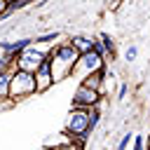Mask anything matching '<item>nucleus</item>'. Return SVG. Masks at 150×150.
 <instances>
[{
    "mask_svg": "<svg viewBox=\"0 0 150 150\" xmlns=\"http://www.w3.org/2000/svg\"><path fill=\"white\" fill-rule=\"evenodd\" d=\"M77 59H80V54H77L68 42L56 45V47L49 52V63H52V77H54V82L66 80L68 75H73Z\"/></svg>",
    "mask_w": 150,
    "mask_h": 150,
    "instance_id": "1",
    "label": "nucleus"
},
{
    "mask_svg": "<svg viewBox=\"0 0 150 150\" xmlns=\"http://www.w3.org/2000/svg\"><path fill=\"white\" fill-rule=\"evenodd\" d=\"M89 115H91V110L70 108V115H68L66 127H63V134H66L73 143H77L80 148H82V145L87 143V138L91 136V134H89Z\"/></svg>",
    "mask_w": 150,
    "mask_h": 150,
    "instance_id": "2",
    "label": "nucleus"
},
{
    "mask_svg": "<svg viewBox=\"0 0 150 150\" xmlns=\"http://www.w3.org/2000/svg\"><path fill=\"white\" fill-rule=\"evenodd\" d=\"M35 94V80L30 73H23V70H12V77H9V101L16 103V101H23V98H30Z\"/></svg>",
    "mask_w": 150,
    "mask_h": 150,
    "instance_id": "3",
    "label": "nucleus"
},
{
    "mask_svg": "<svg viewBox=\"0 0 150 150\" xmlns=\"http://www.w3.org/2000/svg\"><path fill=\"white\" fill-rule=\"evenodd\" d=\"M47 54H49V52H42V49H38V47H33V45H30L28 49H23V52L14 59V68L33 75V73L40 68V63L47 59Z\"/></svg>",
    "mask_w": 150,
    "mask_h": 150,
    "instance_id": "4",
    "label": "nucleus"
},
{
    "mask_svg": "<svg viewBox=\"0 0 150 150\" xmlns=\"http://www.w3.org/2000/svg\"><path fill=\"white\" fill-rule=\"evenodd\" d=\"M98 103H101V94L98 91H91V89H87V87H77L75 89V94H73V103H70V108H77V110H94V108H98Z\"/></svg>",
    "mask_w": 150,
    "mask_h": 150,
    "instance_id": "5",
    "label": "nucleus"
},
{
    "mask_svg": "<svg viewBox=\"0 0 150 150\" xmlns=\"http://www.w3.org/2000/svg\"><path fill=\"white\" fill-rule=\"evenodd\" d=\"M103 66H105V61H103L96 52H87V54H80L73 73H82V77H87V75H91V73L103 70Z\"/></svg>",
    "mask_w": 150,
    "mask_h": 150,
    "instance_id": "6",
    "label": "nucleus"
},
{
    "mask_svg": "<svg viewBox=\"0 0 150 150\" xmlns=\"http://www.w3.org/2000/svg\"><path fill=\"white\" fill-rule=\"evenodd\" d=\"M33 80H35V94H45L52 84H54V77H52V63H49V54L47 59L40 63V68L33 73Z\"/></svg>",
    "mask_w": 150,
    "mask_h": 150,
    "instance_id": "7",
    "label": "nucleus"
},
{
    "mask_svg": "<svg viewBox=\"0 0 150 150\" xmlns=\"http://www.w3.org/2000/svg\"><path fill=\"white\" fill-rule=\"evenodd\" d=\"M42 148H47V150H82L77 143H73L66 134H59L56 138H47L45 143H42Z\"/></svg>",
    "mask_w": 150,
    "mask_h": 150,
    "instance_id": "8",
    "label": "nucleus"
},
{
    "mask_svg": "<svg viewBox=\"0 0 150 150\" xmlns=\"http://www.w3.org/2000/svg\"><path fill=\"white\" fill-rule=\"evenodd\" d=\"M82 87H87V89H91V91H98L101 96H103V70H98V73H91V75H87V77H82V82H80Z\"/></svg>",
    "mask_w": 150,
    "mask_h": 150,
    "instance_id": "9",
    "label": "nucleus"
},
{
    "mask_svg": "<svg viewBox=\"0 0 150 150\" xmlns=\"http://www.w3.org/2000/svg\"><path fill=\"white\" fill-rule=\"evenodd\" d=\"M68 45L77 52V54H87V52H91V47H94V40H89V38H82V35H73L70 40H68Z\"/></svg>",
    "mask_w": 150,
    "mask_h": 150,
    "instance_id": "10",
    "label": "nucleus"
},
{
    "mask_svg": "<svg viewBox=\"0 0 150 150\" xmlns=\"http://www.w3.org/2000/svg\"><path fill=\"white\" fill-rule=\"evenodd\" d=\"M9 77H12V70L0 73V101L9 98Z\"/></svg>",
    "mask_w": 150,
    "mask_h": 150,
    "instance_id": "11",
    "label": "nucleus"
},
{
    "mask_svg": "<svg viewBox=\"0 0 150 150\" xmlns=\"http://www.w3.org/2000/svg\"><path fill=\"white\" fill-rule=\"evenodd\" d=\"M101 47H103V52H105V56L110 54V59H112V54H115V42H112V38L110 35H101Z\"/></svg>",
    "mask_w": 150,
    "mask_h": 150,
    "instance_id": "12",
    "label": "nucleus"
},
{
    "mask_svg": "<svg viewBox=\"0 0 150 150\" xmlns=\"http://www.w3.org/2000/svg\"><path fill=\"white\" fill-rule=\"evenodd\" d=\"M56 38H59V33H56V30H49V33H45V35H38L33 42H35V47H38V45H49V42H54Z\"/></svg>",
    "mask_w": 150,
    "mask_h": 150,
    "instance_id": "13",
    "label": "nucleus"
},
{
    "mask_svg": "<svg viewBox=\"0 0 150 150\" xmlns=\"http://www.w3.org/2000/svg\"><path fill=\"white\" fill-rule=\"evenodd\" d=\"M26 5H30L28 0H12V2H7V16L12 14V12H16V9H23Z\"/></svg>",
    "mask_w": 150,
    "mask_h": 150,
    "instance_id": "14",
    "label": "nucleus"
},
{
    "mask_svg": "<svg viewBox=\"0 0 150 150\" xmlns=\"http://www.w3.org/2000/svg\"><path fill=\"white\" fill-rule=\"evenodd\" d=\"M131 150H145V138H143L141 134L134 136V148H131Z\"/></svg>",
    "mask_w": 150,
    "mask_h": 150,
    "instance_id": "15",
    "label": "nucleus"
},
{
    "mask_svg": "<svg viewBox=\"0 0 150 150\" xmlns=\"http://www.w3.org/2000/svg\"><path fill=\"white\" fill-rule=\"evenodd\" d=\"M129 141H131V134H124V136H122V141L117 143V148H115V150H127V148H129Z\"/></svg>",
    "mask_w": 150,
    "mask_h": 150,
    "instance_id": "16",
    "label": "nucleus"
},
{
    "mask_svg": "<svg viewBox=\"0 0 150 150\" xmlns=\"http://www.w3.org/2000/svg\"><path fill=\"white\" fill-rule=\"evenodd\" d=\"M136 54H138V49H136V47H129L124 56H127V61H134V59H136Z\"/></svg>",
    "mask_w": 150,
    "mask_h": 150,
    "instance_id": "17",
    "label": "nucleus"
},
{
    "mask_svg": "<svg viewBox=\"0 0 150 150\" xmlns=\"http://www.w3.org/2000/svg\"><path fill=\"white\" fill-rule=\"evenodd\" d=\"M7 16V0H0V19Z\"/></svg>",
    "mask_w": 150,
    "mask_h": 150,
    "instance_id": "18",
    "label": "nucleus"
},
{
    "mask_svg": "<svg viewBox=\"0 0 150 150\" xmlns=\"http://www.w3.org/2000/svg\"><path fill=\"white\" fill-rule=\"evenodd\" d=\"M127 91H129V89H127V84H122V87H120V91H117V96H120V98H124V96H127Z\"/></svg>",
    "mask_w": 150,
    "mask_h": 150,
    "instance_id": "19",
    "label": "nucleus"
},
{
    "mask_svg": "<svg viewBox=\"0 0 150 150\" xmlns=\"http://www.w3.org/2000/svg\"><path fill=\"white\" fill-rule=\"evenodd\" d=\"M148 148H150V136H148Z\"/></svg>",
    "mask_w": 150,
    "mask_h": 150,
    "instance_id": "20",
    "label": "nucleus"
},
{
    "mask_svg": "<svg viewBox=\"0 0 150 150\" xmlns=\"http://www.w3.org/2000/svg\"><path fill=\"white\" fill-rule=\"evenodd\" d=\"M40 150H47V148H40Z\"/></svg>",
    "mask_w": 150,
    "mask_h": 150,
    "instance_id": "21",
    "label": "nucleus"
},
{
    "mask_svg": "<svg viewBox=\"0 0 150 150\" xmlns=\"http://www.w3.org/2000/svg\"><path fill=\"white\" fill-rule=\"evenodd\" d=\"M148 150H150V148H148Z\"/></svg>",
    "mask_w": 150,
    "mask_h": 150,
    "instance_id": "22",
    "label": "nucleus"
}]
</instances>
